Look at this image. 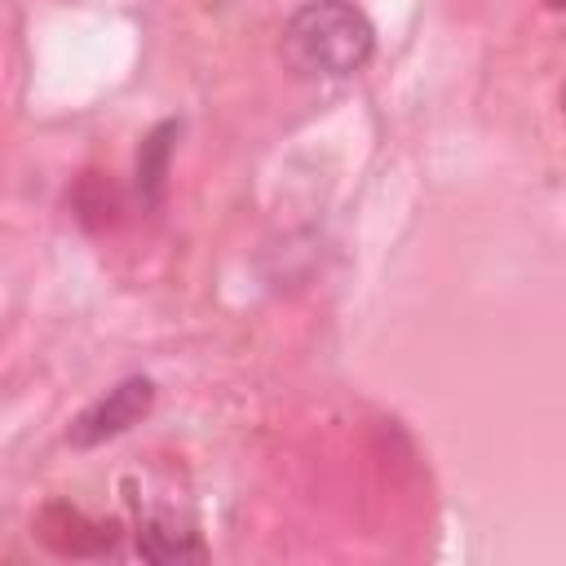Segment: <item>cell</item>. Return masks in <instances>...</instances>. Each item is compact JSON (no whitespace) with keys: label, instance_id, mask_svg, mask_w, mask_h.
<instances>
[{"label":"cell","instance_id":"6da1fadb","mask_svg":"<svg viewBox=\"0 0 566 566\" xmlns=\"http://www.w3.org/2000/svg\"><path fill=\"white\" fill-rule=\"evenodd\" d=\"M376 49V31L349 0H310L283 27V57L301 75H354Z\"/></svg>","mask_w":566,"mask_h":566},{"label":"cell","instance_id":"7a4b0ae2","mask_svg":"<svg viewBox=\"0 0 566 566\" xmlns=\"http://www.w3.org/2000/svg\"><path fill=\"white\" fill-rule=\"evenodd\" d=\"M150 407H155V385H150L146 376H128V380H119L106 398H97L93 407H84V411L71 420L66 442L84 451V447H97V442H106V438H119V433L133 429Z\"/></svg>","mask_w":566,"mask_h":566},{"label":"cell","instance_id":"3957f363","mask_svg":"<svg viewBox=\"0 0 566 566\" xmlns=\"http://www.w3.org/2000/svg\"><path fill=\"white\" fill-rule=\"evenodd\" d=\"M177 137H181V124H177V119H164V124H155V128L142 137V146H137V168H133V177H137V195H142L146 208H159V203H164L168 164H172Z\"/></svg>","mask_w":566,"mask_h":566},{"label":"cell","instance_id":"277c9868","mask_svg":"<svg viewBox=\"0 0 566 566\" xmlns=\"http://www.w3.org/2000/svg\"><path fill=\"white\" fill-rule=\"evenodd\" d=\"M66 531L57 526H40V539L53 544L57 553H71V557H88V553H106L115 544V526H97V522H84L75 509H49Z\"/></svg>","mask_w":566,"mask_h":566},{"label":"cell","instance_id":"5b68a950","mask_svg":"<svg viewBox=\"0 0 566 566\" xmlns=\"http://www.w3.org/2000/svg\"><path fill=\"white\" fill-rule=\"evenodd\" d=\"M71 208H75L84 230H106L115 221V212H119V195L102 172H84L75 181V190H71Z\"/></svg>","mask_w":566,"mask_h":566},{"label":"cell","instance_id":"8992f818","mask_svg":"<svg viewBox=\"0 0 566 566\" xmlns=\"http://www.w3.org/2000/svg\"><path fill=\"white\" fill-rule=\"evenodd\" d=\"M137 553L146 562H186V557H203V544L190 535V531H164V526H150L137 535Z\"/></svg>","mask_w":566,"mask_h":566},{"label":"cell","instance_id":"52a82bcc","mask_svg":"<svg viewBox=\"0 0 566 566\" xmlns=\"http://www.w3.org/2000/svg\"><path fill=\"white\" fill-rule=\"evenodd\" d=\"M544 4H548V9H562V0H544Z\"/></svg>","mask_w":566,"mask_h":566}]
</instances>
